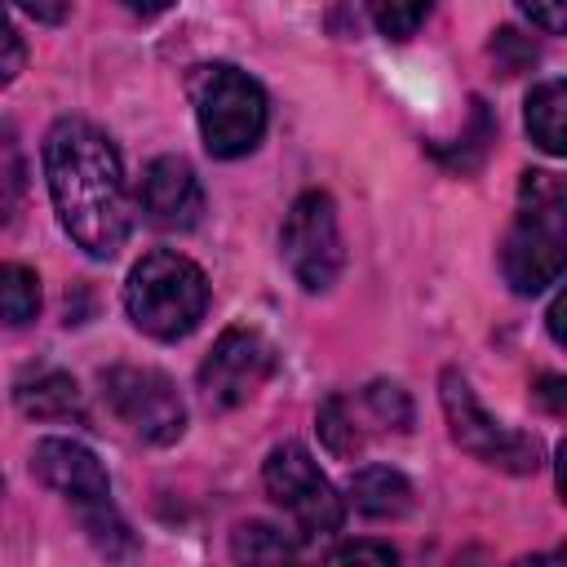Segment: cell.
<instances>
[{
  "instance_id": "1",
  "label": "cell",
  "mask_w": 567,
  "mask_h": 567,
  "mask_svg": "<svg viewBox=\"0 0 567 567\" xmlns=\"http://www.w3.org/2000/svg\"><path fill=\"white\" fill-rule=\"evenodd\" d=\"M44 177L62 230L89 257L106 261L124 248L133 208L115 142L84 115H62L44 133Z\"/></svg>"
},
{
  "instance_id": "2",
  "label": "cell",
  "mask_w": 567,
  "mask_h": 567,
  "mask_svg": "<svg viewBox=\"0 0 567 567\" xmlns=\"http://www.w3.org/2000/svg\"><path fill=\"white\" fill-rule=\"evenodd\" d=\"M567 261V186L558 173H523L518 213L501 244V275L518 297H536L563 279Z\"/></svg>"
},
{
  "instance_id": "3",
  "label": "cell",
  "mask_w": 567,
  "mask_h": 567,
  "mask_svg": "<svg viewBox=\"0 0 567 567\" xmlns=\"http://www.w3.org/2000/svg\"><path fill=\"white\" fill-rule=\"evenodd\" d=\"M31 474L75 509V518L89 532V540L97 545V554H106L115 563L137 554V536L124 523L120 505L111 501V478H106L102 461L84 443H75V439H40L35 452H31Z\"/></svg>"
},
{
  "instance_id": "4",
  "label": "cell",
  "mask_w": 567,
  "mask_h": 567,
  "mask_svg": "<svg viewBox=\"0 0 567 567\" xmlns=\"http://www.w3.org/2000/svg\"><path fill=\"white\" fill-rule=\"evenodd\" d=\"M124 310L146 337L182 341L199 328V319L208 310V279L190 257L155 248L128 270Z\"/></svg>"
},
{
  "instance_id": "5",
  "label": "cell",
  "mask_w": 567,
  "mask_h": 567,
  "mask_svg": "<svg viewBox=\"0 0 567 567\" xmlns=\"http://www.w3.org/2000/svg\"><path fill=\"white\" fill-rule=\"evenodd\" d=\"M190 102H195L199 137H204L208 155H217V159L248 155L266 133V93L248 71H239L230 62L195 66Z\"/></svg>"
},
{
  "instance_id": "6",
  "label": "cell",
  "mask_w": 567,
  "mask_h": 567,
  "mask_svg": "<svg viewBox=\"0 0 567 567\" xmlns=\"http://www.w3.org/2000/svg\"><path fill=\"white\" fill-rule=\"evenodd\" d=\"M439 399H443V416H447V434L461 452L478 456L492 470L505 474H532L540 465V443L532 434L509 430L505 421H496L470 390V381L456 368H443L439 377Z\"/></svg>"
},
{
  "instance_id": "7",
  "label": "cell",
  "mask_w": 567,
  "mask_h": 567,
  "mask_svg": "<svg viewBox=\"0 0 567 567\" xmlns=\"http://www.w3.org/2000/svg\"><path fill=\"white\" fill-rule=\"evenodd\" d=\"M261 487L292 518V527L301 532V540L332 536L341 527V518H346V501L337 496V487L328 483V474L315 465V456L301 443H279L266 456Z\"/></svg>"
},
{
  "instance_id": "8",
  "label": "cell",
  "mask_w": 567,
  "mask_h": 567,
  "mask_svg": "<svg viewBox=\"0 0 567 567\" xmlns=\"http://www.w3.org/2000/svg\"><path fill=\"white\" fill-rule=\"evenodd\" d=\"M102 403L106 412L142 443H173L186 430V403L177 385L159 368H137V363H115L102 372Z\"/></svg>"
},
{
  "instance_id": "9",
  "label": "cell",
  "mask_w": 567,
  "mask_h": 567,
  "mask_svg": "<svg viewBox=\"0 0 567 567\" xmlns=\"http://www.w3.org/2000/svg\"><path fill=\"white\" fill-rule=\"evenodd\" d=\"M279 252L292 279L306 292H323L337 284L346 248H341V226H337V204L323 190H301L284 217L279 230Z\"/></svg>"
},
{
  "instance_id": "10",
  "label": "cell",
  "mask_w": 567,
  "mask_h": 567,
  "mask_svg": "<svg viewBox=\"0 0 567 567\" xmlns=\"http://www.w3.org/2000/svg\"><path fill=\"white\" fill-rule=\"evenodd\" d=\"M275 372V346L257 328H226L208 359L199 363V394L208 408L226 412L248 403Z\"/></svg>"
},
{
  "instance_id": "11",
  "label": "cell",
  "mask_w": 567,
  "mask_h": 567,
  "mask_svg": "<svg viewBox=\"0 0 567 567\" xmlns=\"http://www.w3.org/2000/svg\"><path fill=\"white\" fill-rule=\"evenodd\" d=\"M137 204L155 230H190L204 217V186L182 155H159L142 168Z\"/></svg>"
},
{
  "instance_id": "12",
  "label": "cell",
  "mask_w": 567,
  "mask_h": 567,
  "mask_svg": "<svg viewBox=\"0 0 567 567\" xmlns=\"http://www.w3.org/2000/svg\"><path fill=\"white\" fill-rule=\"evenodd\" d=\"M13 403L35 421H84V394L71 372L62 368H27L13 381Z\"/></svg>"
},
{
  "instance_id": "13",
  "label": "cell",
  "mask_w": 567,
  "mask_h": 567,
  "mask_svg": "<svg viewBox=\"0 0 567 567\" xmlns=\"http://www.w3.org/2000/svg\"><path fill=\"white\" fill-rule=\"evenodd\" d=\"M230 558H235V567H301L297 540L261 518L239 523L230 532Z\"/></svg>"
},
{
  "instance_id": "14",
  "label": "cell",
  "mask_w": 567,
  "mask_h": 567,
  "mask_svg": "<svg viewBox=\"0 0 567 567\" xmlns=\"http://www.w3.org/2000/svg\"><path fill=\"white\" fill-rule=\"evenodd\" d=\"M350 496L354 509H363L368 518H399L412 505V483L390 465H363L350 478Z\"/></svg>"
},
{
  "instance_id": "15",
  "label": "cell",
  "mask_w": 567,
  "mask_h": 567,
  "mask_svg": "<svg viewBox=\"0 0 567 567\" xmlns=\"http://www.w3.org/2000/svg\"><path fill=\"white\" fill-rule=\"evenodd\" d=\"M563 115H567V84H563V80H540V84L527 93L523 124H527L532 142H536L545 155H563V151H567Z\"/></svg>"
},
{
  "instance_id": "16",
  "label": "cell",
  "mask_w": 567,
  "mask_h": 567,
  "mask_svg": "<svg viewBox=\"0 0 567 567\" xmlns=\"http://www.w3.org/2000/svg\"><path fill=\"white\" fill-rule=\"evenodd\" d=\"M40 310V279L31 266L18 261H0V323L22 328L31 323Z\"/></svg>"
},
{
  "instance_id": "17",
  "label": "cell",
  "mask_w": 567,
  "mask_h": 567,
  "mask_svg": "<svg viewBox=\"0 0 567 567\" xmlns=\"http://www.w3.org/2000/svg\"><path fill=\"white\" fill-rule=\"evenodd\" d=\"M319 439L328 443L332 456H354L363 447V430L354 425V403L332 394L323 408H319Z\"/></svg>"
},
{
  "instance_id": "18",
  "label": "cell",
  "mask_w": 567,
  "mask_h": 567,
  "mask_svg": "<svg viewBox=\"0 0 567 567\" xmlns=\"http://www.w3.org/2000/svg\"><path fill=\"white\" fill-rule=\"evenodd\" d=\"M363 408L385 425V430H412V399H408V390L403 385H394V381H372L368 390H363Z\"/></svg>"
},
{
  "instance_id": "19",
  "label": "cell",
  "mask_w": 567,
  "mask_h": 567,
  "mask_svg": "<svg viewBox=\"0 0 567 567\" xmlns=\"http://www.w3.org/2000/svg\"><path fill=\"white\" fill-rule=\"evenodd\" d=\"M368 18L377 22L381 35H390V40H408V35H416V27L430 18V4H372Z\"/></svg>"
},
{
  "instance_id": "20",
  "label": "cell",
  "mask_w": 567,
  "mask_h": 567,
  "mask_svg": "<svg viewBox=\"0 0 567 567\" xmlns=\"http://www.w3.org/2000/svg\"><path fill=\"white\" fill-rule=\"evenodd\" d=\"M323 567H399V558L381 540H346L323 558Z\"/></svg>"
},
{
  "instance_id": "21",
  "label": "cell",
  "mask_w": 567,
  "mask_h": 567,
  "mask_svg": "<svg viewBox=\"0 0 567 567\" xmlns=\"http://www.w3.org/2000/svg\"><path fill=\"white\" fill-rule=\"evenodd\" d=\"M22 66H27V44H22L13 18L0 9V84H13Z\"/></svg>"
},
{
  "instance_id": "22",
  "label": "cell",
  "mask_w": 567,
  "mask_h": 567,
  "mask_svg": "<svg viewBox=\"0 0 567 567\" xmlns=\"http://www.w3.org/2000/svg\"><path fill=\"white\" fill-rule=\"evenodd\" d=\"M523 13H527L532 22H540L549 35H558V31L567 27V13H563V9H523Z\"/></svg>"
},
{
  "instance_id": "23",
  "label": "cell",
  "mask_w": 567,
  "mask_h": 567,
  "mask_svg": "<svg viewBox=\"0 0 567 567\" xmlns=\"http://www.w3.org/2000/svg\"><path fill=\"white\" fill-rule=\"evenodd\" d=\"M540 399L549 403V412H563V377H540Z\"/></svg>"
},
{
  "instance_id": "24",
  "label": "cell",
  "mask_w": 567,
  "mask_h": 567,
  "mask_svg": "<svg viewBox=\"0 0 567 567\" xmlns=\"http://www.w3.org/2000/svg\"><path fill=\"white\" fill-rule=\"evenodd\" d=\"M549 337L563 346V297H554V306H549Z\"/></svg>"
},
{
  "instance_id": "25",
  "label": "cell",
  "mask_w": 567,
  "mask_h": 567,
  "mask_svg": "<svg viewBox=\"0 0 567 567\" xmlns=\"http://www.w3.org/2000/svg\"><path fill=\"white\" fill-rule=\"evenodd\" d=\"M514 567H563V558L558 554H532V558H518Z\"/></svg>"
}]
</instances>
